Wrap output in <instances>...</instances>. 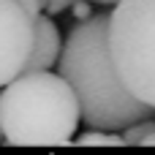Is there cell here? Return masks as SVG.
<instances>
[{
    "mask_svg": "<svg viewBox=\"0 0 155 155\" xmlns=\"http://www.w3.org/2000/svg\"><path fill=\"white\" fill-rule=\"evenodd\" d=\"M109 22L112 14L79 19L63 44L57 74L71 82L82 106V123L87 128L123 131L139 120L153 117L155 109L139 101L120 79L109 46Z\"/></svg>",
    "mask_w": 155,
    "mask_h": 155,
    "instance_id": "cell-1",
    "label": "cell"
},
{
    "mask_svg": "<svg viewBox=\"0 0 155 155\" xmlns=\"http://www.w3.org/2000/svg\"><path fill=\"white\" fill-rule=\"evenodd\" d=\"M82 106L63 74L25 71L0 93L3 142L14 147L74 144Z\"/></svg>",
    "mask_w": 155,
    "mask_h": 155,
    "instance_id": "cell-2",
    "label": "cell"
},
{
    "mask_svg": "<svg viewBox=\"0 0 155 155\" xmlns=\"http://www.w3.org/2000/svg\"><path fill=\"white\" fill-rule=\"evenodd\" d=\"M109 46L125 87L155 109V0L114 3Z\"/></svg>",
    "mask_w": 155,
    "mask_h": 155,
    "instance_id": "cell-3",
    "label": "cell"
},
{
    "mask_svg": "<svg viewBox=\"0 0 155 155\" xmlns=\"http://www.w3.org/2000/svg\"><path fill=\"white\" fill-rule=\"evenodd\" d=\"M35 46V16L19 0H0V87L27 71Z\"/></svg>",
    "mask_w": 155,
    "mask_h": 155,
    "instance_id": "cell-4",
    "label": "cell"
},
{
    "mask_svg": "<svg viewBox=\"0 0 155 155\" xmlns=\"http://www.w3.org/2000/svg\"><path fill=\"white\" fill-rule=\"evenodd\" d=\"M63 52V38L57 25L52 22V14H38L35 16V46L27 63V71H52L60 60Z\"/></svg>",
    "mask_w": 155,
    "mask_h": 155,
    "instance_id": "cell-5",
    "label": "cell"
},
{
    "mask_svg": "<svg viewBox=\"0 0 155 155\" xmlns=\"http://www.w3.org/2000/svg\"><path fill=\"white\" fill-rule=\"evenodd\" d=\"M74 144L79 147H123L125 139L120 131H104V128H87L82 136H74Z\"/></svg>",
    "mask_w": 155,
    "mask_h": 155,
    "instance_id": "cell-6",
    "label": "cell"
},
{
    "mask_svg": "<svg viewBox=\"0 0 155 155\" xmlns=\"http://www.w3.org/2000/svg\"><path fill=\"white\" fill-rule=\"evenodd\" d=\"M125 144H136V147H155V117H147V120H139L128 128L120 131Z\"/></svg>",
    "mask_w": 155,
    "mask_h": 155,
    "instance_id": "cell-7",
    "label": "cell"
},
{
    "mask_svg": "<svg viewBox=\"0 0 155 155\" xmlns=\"http://www.w3.org/2000/svg\"><path fill=\"white\" fill-rule=\"evenodd\" d=\"M74 3H76V0H49V3H46V14H63V11H68Z\"/></svg>",
    "mask_w": 155,
    "mask_h": 155,
    "instance_id": "cell-8",
    "label": "cell"
},
{
    "mask_svg": "<svg viewBox=\"0 0 155 155\" xmlns=\"http://www.w3.org/2000/svg\"><path fill=\"white\" fill-rule=\"evenodd\" d=\"M71 11H74L79 19H87V16H90V5H87V0H76V3L71 5Z\"/></svg>",
    "mask_w": 155,
    "mask_h": 155,
    "instance_id": "cell-9",
    "label": "cell"
},
{
    "mask_svg": "<svg viewBox=\"0 0 155 155\" xmlns=\"http://www.w3.org/2000/svg\"><path fill=\"white\" fill-rule=\"evenodd\" d=\"M93 3H112V5H114L117 0H93Z\"/></svg>",
    "mask_w": 155,
    "mask_h": 155,
    "instance_id": "cell-10",
    "label": "cell"
},
{
    "mask_svg": "<svg viewBox=\"0 0 155 155\" xmlns=\"http://www.w3.org/2000/svg\"><path fill=\"white\" fill-rule=\"evenodd\" d=\"M0 139H3V125H0Z\"/></svg>",
    "mask_w": 155,
    "mask_h": 155,
    "instance_id": "cell-11",
    "label": "cell"
}]
</instances>
